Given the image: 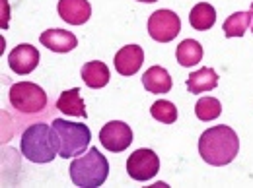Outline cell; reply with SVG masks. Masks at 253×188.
<instances>
[{
  "instance_id": "obj_1",
  "label": "cell",
  "mask_w": 253,
  "mask_h": 188,
  "mask_svg": "<svg viewBox=\"0 0 253 188\" xmlns=\"http://www.w3.org/2000/svg\"><path fill=\"white\" fill-rule=\"evenodd\" d=\"M240 152V140L238 134L230 126H212L205 130L199 138V154L205 163L222 167L232 163Z\"/></svg>"
},
{
  "instance_id": "obj_2",
  "label": "cell",
  "mask_w": 253,
  "mask_h": 188,
  "mask_svg": "<svg viewBox=\"0 0 253 188\" xmlns=\"http://www.w3.org/2000/svg\"><path fill=\"white\" fill-rule=\"evenodd\" d=\"M22 156L32 163H51L59 154V142L53 126L37 123L28 126L20 140Z\"/></svg>"
},
{
  "instance_id": "obj_3",
  "label": "cell",
  "mask_w": 253,
  "mask_h": 188,
  "mask_svg": "<svg viewBox=\"0 0 253 188\" xmlns=\"http://www.w3.org/2000/svg\"><path fill=\"white\" fill-rule=\"evenodd\" d=\"M107 175H109V163L101 152H97V148H90L86 154L76 157L70 163V179L76 187H101L107 181Z\"/></svg>"
},
{
  "instance_id": "obj_4",
  "label": "cell",
  "mask_w": 253,
  "mask_h": 188,
  "mask_svg": "<svg viewBox=\"0 0 253 188\" xmlns=\"http://www.w3.org/2000/svg\"><path fill=\"white\" fill-rule=\"evenodd\" d=\"M53 130H55L57 142H59V156L63 159L86 154V150L90 146V140H92V132L86 125L55 119L53 121Z\"/></svg>"
},
{
  "instance_id": "obj_5",
  "label": "cell",
  "mask_w": 253,
  "mask_h": 188,
  "mask_svg": "<svg viewBox=\"0 0 253 188\" xmlns=\"http://www.w3.org/2000/svg\"><path fill=\"white\" fill-rule=\"evenodd\" d=\"M10 105L20 113H39L47 105V94L32 82H18L10 88Z\"/></svg>"
},
{
  "instance_id": "obj_6",
  "label": "cell",
  "mask_w": 253,
  "mask_h": 188,
  "mask_svg": "<svg viewBox=\"0 0 253 188\" xmlns=\"http://www.w3.org/2000/svg\"><path fill=\"white\" fill-rule=\"evenodd\" d=\"M181 31V20L171 10H156L148 20V33L158 43H169Z\"/></svg>"
},
{
  "instance_id": "obj_7",
  "label": "cell",
  "mask_w": 253,
  "mask_h": 188,
  "mask_svg": "<svg viewBox=\"0 0 253 188\" xmlns=\"http://www.w3.org/2000/svg\"><path fill=\"white\" fill-rule=\"evenodd\" d=\"M126 171L134 181H150L160 171V159L152 150H136L128 156Z\"/></svg>"
},
{
  "instance_id": "obj_8",
  "label": "cell",
  "mask_w": 253,
  "mask_h": 188,
  "mask_svg": "<svg viewBox=\"0 0 253 188\" xmlns=\"http://www.w3.org/2000/svg\"><path fill=\"white\" fill-rule=\"evenodd\" d=\"M99 142L105 150H109L113 154L125 152L126 148L132 144V130L128 128V125L121 123V121H111L101 128Z\"/></svg>"
},
{
  "instance_id": "obj_9",
  "label": "cell",
  "mask_w": 253,
  "mask_h": 188,
  "mask_svg": "<svg viewBox=\"0 0 253 188\" xmlns=\"http://www.w3.org/2000/svg\"><path fill=\"white\" fill-rule=\"evenodd\" d=\"M8 64H10V70L20 74V76H26L33 72L39 64V51L30 45V43H22L18 45L10 55H8Z\"/></svg>"
},
{
  "instance_id": "obj_10",
  "label": "cell",
  "mask_w": 253,
  "mask_h": 188,
  "mask_svg": "<svg viewBox=\"0 0 253 188\" xmlns=\"http://www.w3.org/2000/svg\"><path fill=\"white\" fill-rule=\"evenodd\" d=\"M144 63V51L138 45H126L115 55V70L121 76H132Z\"/></svg>"
},
{
  "instance_id": "obj_11",
  "label": "cell",
  "mask_w": 253,
  "mask_h": 188,
  "mask_svg": "<svg viewBox=\"0 0 253 188\" xmlns=\"http://www.w3.org/2000/svg\"><path fill=\"white\" fill-rule=\"evenodd\" d=\"M59 16L70 26H82L92 16L88 0H59Z\"/></svg>"
},
{
  "instance_id": "obj_12",
  "label": "cell",
  "mask_w": 253,
  "mask_h": 188,
  "mask_svg": "<svg viewBox=\"0 0 253 188\" xmlns=\"http://www.w3.org/2000/svg\"><path fill=\"white\" fill-rule=\"evenodd\" d=\"M39 41L43 47H47L53 53H68L74 47H78V39L74 37V33L66 30H47L41 33Z\"/></svg>"
},
{
  "instance_id": "obj_13",
  "label": "cell",
  "mask_w": 253,
  "mask_h": 188,
  "mask_svg": "<svg viewBox=\"0 0 253 188\" xmlns=\"http://www.w3.org/2000/svg\"><path fill=\"white\" fill-rule=\"evenodd\" d=\"M142 86H144V90H148L150 94H168V92L171 90L173 82H171V76H169V72H168L166 68H162V66H152V68H148V70L144 72V76H142Z\"/></svg>"
},
{
  "instance_id": "obj_14",
  "label": "cell",
  "mask_w": 253,
  "mask_h": 188,
  "mask_svg": "<svg viewBox=\"0 0 253 188\" xmlns=\"http://www.w3.org/2000/svg\"><path fill=\"white\" fill-rule=\"evenodd\" d=\"M109 78H111L109 68H107V64L101 63V61H92V63H86L82 66V80L92 90L105 88L109 84Z\"/></svg>"
},
{
  "instance_id": "obj_15",
  "label": "cell",
  "mask_w": 253,
  "mask_h": 188,
  "mask_svg": "<svg viewBox=\"0 0 253 188\" xmlns=\"http://www.w3.org/2000/svg\"><path fill=\"white\" fill-rule=\"evenodd\" d=\"M57 109L61 113H64V115H68V117H82V119L88 117L86 105H84V101L80 97V90L78 88H72L68 92H63L61 97L57 99Z\"/></svg>"
},
{
  "instance_id": "obj_16",
  "label": "cell",
  "mask_w": 253,
  "mask_h": 188,
  "mask_svg": "<svg viewBox=\"0 0 253 188\" xmlns=\"http://www.w3.org/2000/svg\"><path fill=\"white\" fill-rule=\"evenodd\" d=\"M216 86H218V74L212 68H201L187 78V90L191 94L212 92Z\"/></svg>"
},
{
  "instance_id": "obj_17",
  "label": "cell",
  "mask_w": 253,
  "mask_h": 188,
  "mask_svg": "<svg viewBox=\"0 0 253 188\" xmlns=\"http://www.w3.org/2000/svg\"><path fill=\"white\" fill-rule=\"evenodd\" d=\"M214 22H216V10L211 4L199 2L197 6H193V10L189 14V24L193 30L207 31V30H211L214 26Z\"/></svg>"
},
{
  "instance_id": "obj_18",
  "label": "cell",
  "mask_w": 253,
  "mask_h": 188,
  "mask_svg": "<svg viewBox=\"0 0 253 188\" xmlns=\"http://www.w3.org/2000/svg\"><path fill=\"white\" fill-rule=\"evenodd\" d=\"M175 57H177V63L185 68H191L195 64H199L203 61V47L199 41H193V39H185L179 43L177 51H175Z\"/></svg>"
},
{
  "instance_id": "obj_19",
  "label": "cell",
  "mask_w": 253,
  "mask_h": 188,
  "mask_svg": "<svg viewBox=\"0 0 253 188\" xmlns=\"http://www.w3.org/2000/svg\"><path fill=\"white\" fill-rule=\"evenodd\" d=\"M252 26L250 12H236L224 22V35L226 37H244L248 28Z\"/></svg>"
},
{
  "instance_id": "obj_20",
  "label": "cell",
  "mask_w": 253,
  "mask_h": 188,
  "mask_svg": "<svg viewBox=\"0 0 253 188\" xmlns=\"http://www.w3.org/2000/svg\"><path fill=\"white\" fill-rule=\"evenodd\" d=\"M222 113V105L218 99L214 97H201L195 105V115L199 121L203 123H211L214 119H218Z\"/></svg>"
},
{
  "instance_id": "obj_21",
  "label": "cell",
  "mask_w": 253,
  "mask_h": 188,
  "mask_svg": "<svg viewBox=\"0 0 253 188\" xmlns=\"http://www.w3.org/2000/svg\"><path fill=\"white\" fill-rule=\"evenodd\" d=\"M150 113H152V117L156 121L164 123V125H173L177 121V109H175V105L171 101H166V99L156 101L150 107Z\"/></svg>"
},
{
  "instance_id": "obj_22",
  "label": "cell",
  "mask_w": 253,
  "mask_h": 188,
  "mask_svg": "<svg viewBox=\"0 0 253 188\" xmlns=\"http://www.w3.org/2000/svg\"><path fill=\"white\" fill-rule=\"evenodd\" d=\"M0 4H2V24H0V28L6 30L8 28V0H0Z\"/></svg>"
},
{
  "instance_id": "obj_23",
  "label": "cell",
  "mask_w": 253,
  "mask_h": 188,
  "mask_svg": "<svg viewBox=\"0 0 253 188\" xmlns=\"http://www.w3.org/2000/svg\"><path fill=\"white\" fill-rule=\"evenodd\" d=\"M250 14H252V31H253V2H252V8H250Z\"/></svg>"
},
{
  "instance_id": "obj_24",
  "label": "cell",
  "mask_w": 253,
  "mask_h": 188,
  "mask_svg": "<svg viewBox=\"0 0 253 188\" xmlns=\"http://www.w3.org/2000/svg\"><path fill=\"white\" fill-rule=\"evenodd\" d=\"M138 2H156V0H138Z\"/></svg>"
}]
</instances>
